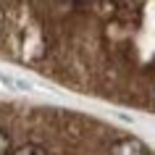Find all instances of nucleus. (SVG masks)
I'll return each instance as SVG.
<instances>
[{
	"label": "nucleus",
	"instance_id": "f257e3e1",
	"mask_svg": "<svg viewBox=\"0 0 155 155\" xmlns=\"http://www.w3.org/2000/svg\"><path fill=\"white\" fill-rule=\"evenodd\" d=\"M110 155H150V150L137 137H124L110 147Z\"/></svg>",
	"mask_w": 155,
	"mask_h": 155
},
{
	"label": "nucleus",
	"instance_id": "f03ea898",
	"mask_svg": "<svg viewBox=\"0 0 155 155\" xmlns=\"http://www.w3.org/2000/svg\"><path fill=\"white\" fill-rule=\"evenodd\" d=\"M11 155H48V150L42 145H34V142H26V145H21V147H16Z\"/></svg>",
	"mask_w": 155,
	"mask_h": 155
},
{
	"label": "nucleus",
	"instance_id": "7ed1b4c3",
	"mask_svg": "<svg viewBox=\"0 0 155 155\" xmlns=\"http://www.w3.org/2000/svg\"><path fill=\"white\" fill-rule=\"evenodd\" d=\"M11 153V137L5 129H0V155H8Z\"/></svg>",
	"mask_w": 155,
	"mask_h": 155
},
{
	"label": "nucleus",
	"instance_id": "20e7f679",
	"mask_svg": "<svg viewBox=\"0 0 155 155\" xmlns=\"http://www.w3.org/2000/svg\"><path fill=\"white\" fill-rule=\"evenodd\" d=\"M3 26H5V11H3V5H0V32H3Z\"/></svg>",
	"mask_w": 155,
	"mask_h": 155
}]
</instances>
